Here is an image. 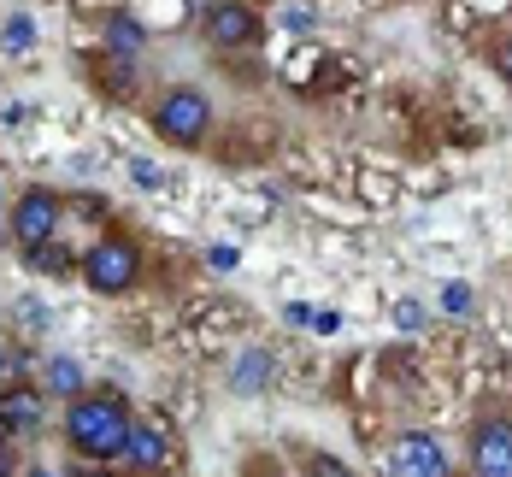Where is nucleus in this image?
Here are the masks:
<instances>
[{"instance_id": "393cba45", "label": "nucleus", "mask_w": 512, "mask_h": 477, "mask_svg": "<svg viewBox=\"0 0 512 477\" xmlns=\"http://www.w3.org/2000/svg\"><path fill=\"white\" fill-rule=\"evenodd\" d=\"M24 477H59V472H48V466H36V472H24Z\"/></svg>"}, {"instance_id": "9d476101", "label": "nucleus", "mask_w": 512, "mask_h": 477, "mask_svg": "<svg viewBox=\"0 0 512 477\" xmlns=\"http://www.w3.org/2000/svg\"><path fill=\"white\" fill-rule=\"evenodd\" d=\"M271 377H277V354H271V348H242V354L230 360V389H236V395L271 389Z\"/></svg>"}, {"instance_id": "f8f14e48", "label": "nucleus", "mask_w": 512, "mask_h": 477, "mask_svg": "<svg viewBox=\"0 0 512 477\" xmlns=\"http://www.w3.org/2000/svg\"><path fill=\"white\" fill-rule=\"evenodd\" d=\"M101 42H106V53H112V59H142V48H148V30H142V18H130V12H112Z\"/></svg>"}, {"instance_id": "4be33fe9", "label": "nucleus", "mask_w": 512, "mask_h": 477, "mask_svg": "<svg viewBox=\"0 0 512 477\" xmlns=\"http://www.w3.org/2000/svg\"><path fill=\"white\" fill-rule=\"evenodd\" d=\"M206 260L218 265V271H230V265H236V248H212V254H206Z\"/></svg>"}, {"instance_id": "dca6fc26", "label": "nucleus", "mask_w": 512, "mask_h": 477, "mask_svg": "<svg viewBox=\"0 0 512 477\" xmlns=\"http://www.w3.org/2000/svg\"><path fill=\"white\" fill-rule=\"evenodd\" d=\"M301 466H307V477H348V466H342V460H330V454H307Z\"/></svg>"}, {"instance_id": "7ed1b4c3", "label": "nucleus", "mask_w": 512, "mask_h": 477, "mask_svg": "<svg viewBox=\"0 0 512 477\" xmlns=\"http://www.w3.org/2000/svg\"><path fill=\"white\" fill-rule=\"evenodd\" d=\"M154 130L171 148H201L206 130H212V101H206V89H195V83L165 89L159 106H154Z\"/></svg>"}, {"instance_id": "a878e982", "label": "nucleus", "mask_w": 512, "mask_h": 477, "mask_svg": "<svg viewBox=\"0 0 512 477\" xmlns=\"http://www.w3.org/2000/svg\"><path fill=\"white\" fill-rule=\"evenodd\" d=\"M6 212H12V207H6V195H0V218H6Z\"/></svg>"}, {"instance_id": "412c9836", "label": "nucleus", "mask_w": 512, "mask_h": 477, "mask_svg": "<svg viewBox=\"0 0 512 477\" xmlns=\"http://www.w3.org/2000/svg\"><path fill=\"white\" fill-rule=\"evenodd\" d=\"M71 477H118V472H106V466H95V460H77V466H71Z\"/></svg>"}, {"instance_id": "5701e85b", "label": "nucleus", "mask_w": 512, "mask_h": 477, "mask_svg": "<svg viewBox=\"0 0 512 477\" xmlns=\"http://www.w3.org/2000/svg\"><path fill=\"white\" fill-rule=\"evenodd\" d=\"M307 324H318V330H324V336H330V330H342V318H336V313H312Z\"/></svg>"}, {"instance_id": "2eb2a0df", "label": "nucleus", "mask_w": 512, "mask_h": 477, "mask_svg": "<svg viewBox=\"0 0 512 477\" xmlns=\"http://www.w3.org/2000/svg\"><path fill=\"white\" fill-rule=\"evenodd\" d=\"M12 383H30V360H24L18 348H0V395H6Z\"/></svg>"}, {"instance_id": "aec40b11", "label": "nucleus", "mask_w": 512, "mask_h": 477, "mask_svg": "<svg viewBox=\"0 0 512 477\" xmlns=\"http://www.w3.org/2000/svg\"><path fill=\"white\" fill-rule=\"evenodd\" d=\"M0 477H18V454H12V442L0 436Z\"/></svg>"}, {"instance_id": "b1692460", "label": "nucleus", "mask_w": 512, "mask_h": 477, "mask_svg": "<svg viewBox=\"0 0 512 477\" xmlns=\"http://www.w3.org/2000/svg\"><path fill=\"white\" fill-rule=\"evenodd\" d=\"M501 71L512 77V42H501Z\"/></svg>"}, {"instance_id": "f3484780", "label": "nucleus", "mask_w": 512, "mask_h": 477, "mask_svg": "<svg viewBox=\"0 0 512 477\" xmlns=\"http://www.w3.org/2000/svg\"><path fill=\"white\" fill-rule=\"evenodd\" d=\"M442 307H448L454 318H465L471 313V289H465V283H448V289H442Z\"/></svg>"}, {"instance_id": "0eeeda50", "label": "nucleus", "mask_w": 512, "mask_h": 477, "mask_svg": "<svg viewBox=\"0 0 512 477\" xmlns=\"http://www.w3.org/2000/svg\"><path fill=\"white\" fill-rule=\"evenodd\" d=\"M42 430H48V395H42V383H12L0 395V436L6 442H30Z\"/></svg>"}, {"instance_id": "20e7f679", "label": "nucleus", "mask_w": 512, "mask_h": 477, "mask_svg": "<svg viewBox=\"0 0 512 477\" xmlns=\"http://www.w3.org/2000/svg\"><path fill=\"white\" fill-rule=\"evenodd\" d=\"M171 454H177V442H171V424L159 419V413H136L130 419V436H124V466L142 477H165V466H171Z\"/></svg>"}, {"instance_id": "39448f33", "label": "nucleus", "mask_w": 512, "mask_h": 477, "mask_svg": "<svg viewBox=\"0 0 512 477\" xmlns=\"http://www.w3.org/2000/svg\"><path fill=\"white\" fill-rule=\"evenodd\" d=\"M201 36H206V48H218V53L254 48V42H259V12H254V0H206Z\"/></svg>"}, {"instance_id": "423d86ee", "label": "nucleus", "mask_w": 512, "mask_h": 477, "mask_svg": "<svg viewBox=\"0 0 512 477\" xmlns=\"http://www.w3.org/2000/svg\"><path fill=\"white\" fill-rule=\"evenodd\" d=\"M383 477H448V454H442L436 436L407 430V436L389 442V454H383Z\"/></svg>"}, {"instance_id": "6ab92c4d", "label": "nucleus", "mask_w": 512, "mask_h": 477, "mask_svg": "<svg viewBox=\"0 0 512 477\" xmlns=\"http://www.w3.org/2000/svg\"><path fill=\"white\" fill-rule=\"evenodd\" d=\"M130 177H136L142 189H159V183H165V177H159V165H148V159H136V165H130Z\"/></svg>"}, {"instance_id": "6e6552de", "label": "nucleus", "mask_w": 512, "mask_h": 477, "mask_svg": "<svg viewBox=\"0 0 512 477\" xmlns=\"http://www.w3.org/2000/svg\"><path fill=\"white\" fill-rule=\"evenodd\" d=\"M6 224H12V242L18 248H36V242L59 236V195L53 189H24L12 201V212H6Z\"/></svg>"}, {"instance_id": "1a4fd4ad", "label": "nucleus", "mask_w": 512, "mask_h": 477, "mask_svg": "<svg viewBox=\"0 0 512 477\" xmlns=\"http://www.w3.org/2000/svg\"><path fill=\"white\" fill-rule=\"evenodd\" d=\"M471 477H512V419L489 413L471 430Z\"/></svg>"}, {"instance_id": "9b49d317", "label": "nucleus", "mask_w": 512, "mask_h": 477, "mask_svg": "<svg viewBox=\"0 0 512 477\" xmlns=\"http://www.w3.org/2000/svg\"><path fill=\"white\" fill-rule=\"evenodd\" d=\"M89 389V377H83V366L71 360V354H48L42 360V395H53V401H77Z\"/></svg>"}, {"instance_id": "f257e3e1", "label": "nucleus", "mask_w": 512, "mask_h": 477, "mask_svg": "<svg viewBox=\"0 0 512 477\" xmlns=\"http://www.w3.org/2000/svg\"><path fill=\"white\" fill-rule=\"evenodd\" d=\"M130 407L106 389H83L77 401H65V419H59V436L77 460H95V466H112L124 454V436H130Z\"/></svg>"}, {"instance_id": "ddd939ff", "label": "nucleus", "mask_w": 512, "mask_h": 477, "mask_svg": "<svg viewBox=\"0 0 512 477\" xmlns=\"http://www.w3.org/2000/svg\"><path fill=\"white\" fill-rule=\"evenodd\" d=\"M0 48H6V53H30V48H36V24H30L24 12H12V18L0 24Z\"/></svg>"}, {"instance_id": "4468645a", "label": "nucleus", "mask_w": 512, "mask_h": 477, "mask_svg": "<svg viewBox=\"0 0 512 477\" xmlns=\"http://www.w3.org/2000/svg\"><path fill=\"white\" fill-rule=\"evenodd\" d=\"M24 260L36 265V271H53V277H59V271H71V254L59 248V236H48V242H36V248H24Z\"/></svg>"}, {"instance_id": "a211bd4d", "label": "nucleus", "mask_w": 512, "mask_h": 477, "mask_svg": "<svg viewBox=\"0 0 512 477\" xmlns=\"http://www.w3.org/2000/svg\"><path fill=\"white\" fill-rule=\"evenodd\" d=\"M18 318H24V324H30L36 336L48 330V307H42V301H18Z\"/></svg>"}, {"instance_id": "f03ea898", "label": "nucleus", "mask_w": 512, "mask_h": 477, "mask_svg": "<svg viewBox=\"0 0 512 477\" xmlns=\"http://www.w3.org/2000/svg\"><path fill=\"white\" fill-rule=\"evenodd\" d=\"M142 248L130 242V236H101L89 254H83V283L95 289V295H130L136 283H142Z\"/></svg>"}]
</instances>
